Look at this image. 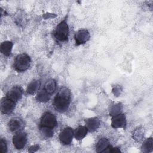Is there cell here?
I'll use <instances>...</instances> for the list:
<instances>
[{"instance_id":"8fae6325","label":"cell","mask_w":153,"mask_h":153,"mask_svg":"<svg viewBox=\"0 0 153 153\" xmlns=\"http://www.w3.org/2000/svg\"><path fill=\"white\" fill-rule=\"evenodd\" d=\"M23 96V90L20 86H14L7 93L6 97L15 102L20 100Z\"/></svg>"},{"instance_id":"9c48e42d","label":"cell","mask_w":153,"mask_h":153,"mask_svg":"<svg viewBox=\"0 0 153 153\" xmlns=\"http://www.w3.org/2000/svg\"><path fill=\"white\" fill-rule=\"evenodd\" d=\"M90 35L88 30L81 29L77 31L74 36L76 45H79L86 43L90 39Z\"/></svg>"},{"instance_id":"6da1fadb","label":"cell","mask_w":153,"mask_h":153,"mask_svg":"<svg viewBox=\"0 0 153 153\" xmlns=\"http://www.w3.org/2000/svg\"><path fill=\"white\" fill-rule=\"evenodd\" d=\"M71 90L66 87L60 88L55 96L53 105L56 111L62 113L68 110L71 103Z\"/></svg>"},{"instance_id":"5bb4252c","label":"cell","mask_w":153,"mask_h":153,"mask_svg":"<svg viewBox=\"0 0 153 153\" xmlns=\"http://www.w3.org/2000/svg\"><path fill=\"white\" fill-rule=\"evenodd\" d=\"M13 47V42L10 41H5L2 42L0 45L1 52L5 56H9L11 54Z\"/></svg>"},{"instance_id":"4fadbf2b","label":"cell","mask_w":153,"mask_h":153,"mask_svg":"<svg viewBox=\"0 0 153 153\" xmlns=\"http://www.w3.org/2000/svg\"><path fill=\"white\" fill-rule=\"evenodd\" d=\"M100 126V121L97 117H93L88 118L85 121V127L88 131H94Z\"/></svg>"},{"instance_id":"e0dca14e","label":"cell","mask_w":153,"mask_h":153,"mask_svg":"<svg viewBox=\"0 0 153 153\" xmlns=\"http://www.w3.org/2000/svg\"><path fill=\"white\" fill-rule=\"evenodd\" d=\"M41 84L38 80H33L31 81L27 85L26 91L29 94H33L39 89Z\"/></svg>"},{"instance_id":"ffe728a7","label":"cell","mask_w":153,"mask_h":153,"mask_svg":"<svg viewBox=\"0 0 153 153\" xmlns=\"http://www.w3.org/2000/svg\"><path fill=\"white\" fill-rule=\"evenodd\" d=\"M121 109H122V106L120 103L114 105L112 106V108L110 109V115L112 116H114L117 114H118L121 113Z\"/></svg>"},{"instance_id":"7c38bea8","label":"cell","mask_w":153,"mask_h":153,"mask_svg":"<svg viewBox=\"0 0 153 153\" xmlns=\"http://www.w3.org/2000/svg\"><path fill=\"white\" fill-rule=\"evenodd\" d=\"M111 146L107 139L102 138L96 143V151L97 152H108Z\"/></svg>"},{"instance_id":"30bf717a","label":"cell","mask_w":153,"mask_h":153,"mask_svg":"<svg viewBox=\"0 0 153 153\" xmlns=\"http://www.w3.org/2000/svg\"><path fill=\"white\" fill-rule=\"evenodd\" d=\"M8 127L12 132L20 131L24 127V122L19 117H14L8 122Z\"/></svg>"},{"instance_id":"277c9868","label":"cell","mask_w":153,"mask_h":153,"mask_svg":"<svg viewBox=\"0 0 153 153\" xmlns=\"http://www.w3.org/2000/svg\"><path fill=\"white\" fill-rule=\"evenodd\" d=\"M54 36L59 41L65 42L68 41L69 36V26L66 19L61 21L56 26L53 33Z\"/></svg>"},{"instance_id":"2e32d148","label":"cell","mask_w":153,"mask_h":153,"mask_svg":"<svg viewBox=\"0 0 153 153\" xmlns=\"http://www.w3.org/2000/svg\"><path fill=\"white\" fill-rule=\"evenodd\" d=\"M57 88L56 81L54 79H50L44 84V90L48 93L49 94L51 95L54 93Z\"/></svg>"},{"instance_id":"52a82bcc","label":"cell","mask_w":153,"mask_h":153,"mask_svg":"<svg viewBox=\"0 0 153 153\" xmlns=\"http://www.w3.org/2000/svg\"><path fill=\"white\" fill-rule=\"evenodd\" d=\"M74 136V131L72 128L69 127H65L60 132L59 134V140L60 142L65 145H69L73 139Z\"/></svg>"},{"instance_id":"3957f363","label":"cell","mask_w":153,"mask_h":153,"mask_svg":"<svg viewBox=\"0 0 153 153\" xmlns=\"http://www.w3.org/2000/svg\"><path fill=\"white\" fill-rule=\"evenodd\" d=\"M57 126V121L53 114L50 112H45L42 114L39 123L40 130L47 129L53 130Z\"/></svg>"},{"instance_id":"ac0fdd59","label":"cell","mask_w":153,"mask_h":153,"mask_svg":"<svg viewBox=\"0 0 153 153\" xmlns=\"http://www.w3.org/2000/svg\"><path fill=\"white\" fill-rule=\"evenodd\" d=\"M153 149V140L152 137L146 139L142 144V151L144 152H151Z\"/></svg>"},{"instance_id":"44dd1931","label":"cell","mask_w":153,"mask_h":153,"mask_svg":"<svg viewBox=\"0 0 153 153\" xmlns=\"http://www.w3.org/2000/svg\"><path fill=\"white\" fill-rule=\"evenodd\" d=\"M143 136V133L140 129L136 130L133 133V137H134V139L137 140V141L141 140L142 139Z\"/></svg>"},{"instance_id":"8992f818","label":"cell","mask_w":153,"mask_h":153,"mask_svg":"<svg viewBox=\"0 0 153 153\" xmlns=\"http://www.w3.org/2000/svg\"><path fill=\"white\" fill-rule=\"evenodd\" d=\"M16 102L7 98L4 97L1 101V111L3 114H11L16 107Z\"/></svg>"},{"instance_id":"ba28073f","label":"cell","mask_w":153,"mask_h":153,"mask_svg":"<svg viewBox=\"0 0 153 153\" xmlns=\"http://www.w3.org/2000/svg\"><path fill=\"white\" fill-rule=\"evenodd\" d=\"M127 124L126 117L124 114L120 113L112 116L111 119V126L114 128H125Z\"/></svg>"},{"instance_id":"d6986e66","label":"cell","mask_w":153,"mask_h":153,"mask_svg":"<svg viewBox=\"0 0 153 153\" xmlns=\"http://www.w3.org/2000/svg\"><path fill=\"white\" fill-rule=\"evenodd\" d=\"M50 94L47 93L44 90H42L38 93L36 96V99L40 102H47L50 99Z\"/></svg>"},{"instance_id":"9a60e30c","label":"cell","mask_w":153,"mask_h":153,"mask_svg":"<svg viewBox=\"0 0 153 153\" xmlns=\"http://www.w3.org/2000/svg\"><path fill=\"white\" fill-rule=\"evenodd\" d=\"M88 131V130L85 126H80L78 127L74 131V137L78 140H82L87 135Z\"/></svg>"},{"instance_id":"7a4b0ae2","label":"cell","mask_w":153,"mask_h":153,"mask_svg":"<svg viewBox=\"0 0 153 153\" xmlns=\"http://www.w3.org/2000/svg\"><path fill=\"white\" fill-rule=\"evenodd\" d=\"M31 59L29 55L26 53L18 54L14 61L13 67L17 72H24L26 71L30 66Z\"/></svg>"},{"instance_id":"5b68a950","label":"cell","mask_w":153,"mask_h":153,"mask_svg":"<svg viewBox=\"0 0 153 153\" xmlns=\"http://www.w3.org/2000/svg\"><path fill=\"white\" fill-rule=\"evenodd\" d=\"M27 143V134L25 132L18 131L13 137V143L17 149L23 148Z\"/></svg>"},{"instance_id":"7402d4cb","label":"cell","mask_w":153,"mask_h":153,"mask_svg":"<svg viewBox=\"0 0 153 153\" xmlns=\"http://www.w3.org/2000/svg\"><path fill=\"white\" fill-rule=\"evenodd\" d=\"M0 152L1 153H4L7 152V142L4 139H1L0 141Z\"/></svg>"}]
</instances>
